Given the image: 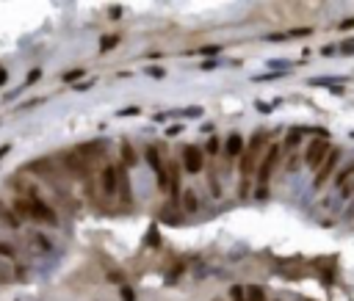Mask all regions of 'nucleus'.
Segmentation results:
<instances>
[{
    "label": "nucleus",
    "mask_w": 354,
    "mask_h": 301,
    "mask_svg": "<svg viewBox=\"0 0 354 301\" xmlns=\"http://www.w3.org/2000/svg\"><path fill=\"white\" fill-rule=\"evenodd\" d=\"M3 80H6V72H3V70H0V83H3Z\"/></svg>",
    "instance_id": "2f4dec72"
},
{
    "label": "nucleus",
    "mask_w": 354,
    "mask_h": 301,
    "mask_svg": "<svg viewBox=\"0 0 354 301\" xmlns=\"http://www.w3.org/2000/svg\"><path fill=\"white\" fill-rule=\"evenodd\" d=\"M338 158H340V152H338V149H329V155L324 158V163L316 169V180H313V186H316V188H321L324 182L329 180V174L335 172V166H338Z\"/></svg>",
    "instance_id": "0eeeda50"
},
{
    "label": "nucleus",
    "mask_w": 354,
    "mask_h": 301,
    "mask_svg": "<svg viewBox=\"0 0 354 301\" xmlns=\"http://www.w3.org/2000/svg\"><path fill=\"white\" fill-rule=\"evenodd\" d=\"M183 207H186V213H194V210L200 207V202H196V194H194V191H186V194H183Z\"/></svg>",
    "instance_id": "4468645a"
},
{
    "label": "nucleus",
    "mask_w": 354,
    "mask_h": 301,
    "mask_svg": "<svg viewBox=\"0 0 354 301\" xmlns=\"http://www.w3.org/2000/svg\"><path fill=\"white\" fill-rule=\"evenodd\" d=\"M224 155H227V160L241 158V155H244V135H238V133L230 135L227 144H224Z\"/></svg>",
    "instance_id": "1a4fd4ad"
},
{
    "label": "nucleus",
    "mask_w": 354,
    "mask_h": 301,
    "mask_svg": "<svg viewBox=\"0 0 354 301\" xmlns=\"http://www.w3.org/2000/svg\"><path fill=\"white\" fill-rule=\"evenodd\" d=\"M269 141L266 138V133L260 130V133H255L252 135V141H249V147L244 149V155H241V196H247L249 194V180H252V172H255V166L260 163L263 158V144Z\"/></svg>",
    "instance_id": "f257e3e1"
},
{
    "label": "nucleus",
    "mask_w": 354,
    "mask_h": 301,
    "mask_svg": "<svg viewBox=\"0 0 354 301\" xmlns=\"http://www.w3.org/2000/svg\"><path fill=\"white\" fill-rule=\"evenodd\" d=\"M64 166L70 169L72 174H78V177H86V172H88L86 158H80L78 152H67V155H64Z\"/></svg>",
    "instance_id": "6e6552de"
},
{
    "label": "nucleus",
    "mask_w": 354,
    "mask_h": 301,
    "mask_svg": "<svg viewBox=\"0 0 354 301\" xmlns=\"http://www.w3.org/2000/svg\"><path fill=\"white\" fill-rule=\"evenodd\" d=\"M244 301H266V290L257 285H249L244 287Z\"/></svg>",
    "instance_id": "ddd939ff"
},
{
    "label": "nucleus",
    "mask_w": 354,
    "mask_h": 301,
    "mask_svg": "<svg viewBox=\"0 0 354 301\" xmlns=\"http://www.w3.org/2000/svg\"><path fill=\"white\" fill-rule=\"evenodd\" d=\"M31 221H39V224H47V227H56L58 224V216L56 210L50 207L45 199H31Z\"/></svg>",
    "instance_id": "7ed1b4c3"
},
{
    "label": "nucleus",
    "mask_w": 354,
    "mask_h": 301,
    "mask_svg": "<svg viewBox=\"0 0 354 301\" xmlns=\"http://www.w3.org/2000/svg\"><path fill=\"white\" fill-rule=\"evenodd\" d=\"M183 166H186V172L200 174L202 166H205V152H202L196 144H188V147H183Z\"/></svg>",
    "instance_id": "20e7f679"
},
{
    "label": "nucleus",
    "mask_w": 354,
    "mask_h": 301,
    "mask_svg": "<svg viewBox=\"0 0 354 301\" xmlns=\"http://www.w3.org/2000/svg\"><path fill=\"white\" fill-rule=\"evenodd\" d=\"M100 188H103V194L105 196H117V191H119V169L117 166H111V163H105L103 169H100Z\"/></svg>",
    "instance_id": "39448f33"
},
{
    "label": "nucleus",
    "mask_w": 354,
    "mask_h": 301,
    "mask_svg": "<svg viewBox=\"0 0 354 301\" xmlns=\"http://www.w3.org/2000/svg\"><path fill=\"white\" fill-rule=\"evenodd\" d=\"M230 296H233V301H244V287H233Z\"/></svg>",
    "instance_id": "aec40b11"
},
{
    "label": "nucleus",
    "mask_w": 354,
    "mask_h": 301,
    "mask_svg": "<svg viewBox=\"0 0 354 301\" xmlns=\"http://www.w3.org/2000/svg\"><path fill=\"white\" fill-rule=\"evenodd\" d=\"M351 188H354V186H351Z\"/></svg>",
    "instance_id": "473e14b6"
},
{
    "label": "nucleus",
    "mask_w": 354,
    "mask_h": 301,
    "mask_svg": "<svg viewBox=\"0 0 354 301\" xmlns=\"http://www.w3.org/2000/svg\"><path fill=\"white\" fill-rule=\"evenodd\" d=\"M277 163H280V147H277V144H269V149L263 152L260 163H257V182H260V191H257V196L266 194V186L271 182V174H274Z\"/></svg>",
    "instance_id": "f03ea898"
},
{
    "label": "nucleus",
    "mask_w": 354,
    "mask_h": 301,
    "mask_svg": "<svg viewBox=\"0 0 354 301\" xmlns=\"http://www.w3.org/2000/svg\"><path fill=\"white\" fill-rule=\"evenodd\" d=\"M83 72H86V70H72V72H67V75H64V80H70V83H72V80L83 78Z\"/></svg>",
    "instance_id": "6ab92c4d"
},
{
    "label": "nucleus",
    "mask_w": 354,
    "mask_h": 301,
    "mask_svg": "<svg viewBox=\"0 0 354 301\" xmlns=\"http://www.w3.org/2000/svg\"><path fill=\"white\" fill-rule=\"evenodd\" d=\"M36 243H39V249H50V241H47V238H42V235H36Z\"/></svg>",
    "instance_id": "5701e85b"
},
{
    "label": "nucleus",
    "mask_w": 354,
    "mask_h": 301,
    "mask_svg": "<svg viewBox=\"0 0 354 301\" xmlns=\"http://www.w3.org/2000/svg\"><path fill=\"white\" fill-rule=\"evenodd\" d=\"M39 75H42V72H39V70H33V72L28 75V80H25V86H31V83H36V80H39Z\"/></svg>",
    "instance_id": "4be33fe9"
},
{
    "label": "nucleus",
    "mask_w": 354,
    "mask_h": 301,
    "mask_svg": "<svg viewBox=\"0 0 354 301\" xmlns=\"http://www.w3.org/2000/svg\"><path fill=\"white\" fill-rule=\"evenodd\" d=\"M11 279H14V273L9 271V263H6V260H0V282H11Z\"/></svg>",
    "instance_id": "dca6fc26"
},
{
    "label": "nucleus",
    "mask_w": 354,
    "mask_h": 301,
    "mask_svg": "<svg viewBox=\"0 0 354 301\" xmlns=\"http://www.w3.org/2000/svg\"><path fill=\"white\" fill-rule=\"evenodd\" d=\"M340 28H343V31H351V28H354V19H343V22H340Z\"/></svg>",
    "instance_id": "a878e982"
},
{
    "label": "nucleus",
    "mask_w": 354,
    "mask_h": 301,
    "mask_svg": "<svg viewBox=\"0 0 354 301\" xmlns=\"http://www.w3.org/2000/svg\"><path fill=\"white\" fill-rule=\"evenodd\" d=\"M202 70L210 72V70H216V64H213V61H205V64H202Z\"/></svg>",
    "instance_id": "c756f323"
},
{
    "label": "nucleus",
    "mask_w": 354,
    "mask_h": 301,
    "mask_svg": "<svg viewBox=\"0 0 354 301\" xmlns=\"http://www.w3.org/2000/svg\"><path fill=\"white\" fill-rule=\"evenodd\" d=\"M9 149H11V147H9V144H6V147H0V160H3V158H6V155H9Z\"/></svg>",
    "instance_id": "7c9ffc66"
},
{
    "label": "nucleus",
    "mask_w": 354,
    "mask_h": 301,
    "mask_svg": "<svg viewBox=\"0 0 354 301\" xmlns=\"http://www.w3.org/2000/svg\"><path fill=\"white\" fill-rule=\"evenodd\" d=\"M117 44H119V36H103V42H100V50L108 53V50H114Z\"/></svg>",
    "instance_id": "2eb2a0df"
},
{
    "label": "nucleus",
    "mask_w": 354,
    "mask_h": 301,
    "mask_svg": "<svg viewBox=\"0 0 354 301\" xmlns=\"http://www.w3.org/2000/svg\"><path fill=\"white\" fill-rule=\"evenodd\" d=\"M202 56H216V53H219V47H216V44H208V47H202Z\"/></svg>",
    "instance_id": "412c9836"
},
{
    "label": "nucleus",
    "mask_w": 354,
    "mask_h": 301,
    "mask_svg": "<svg viewBox=\"0 0 354 301\" xmlns=\"http://www.w3.org/2000/svg\"><path fill=\"white\" fill-rule=\"evenodd\" d=\"M136 160H139V158H136V149L130 147V141H122V166H136Z\"/></svg>",
    "instance_id": "9b49d317"
},
{
    "label": "nucleus",
    "mask_w": 354,
    "mask_h": 301,
    "mask_svg": "<svg viewBox=\"0 0 354 301\" xmlns=\"http://www.w3.org/2000/svg\"><path fill=\"white\" fill-rule=\"evenodd\" d=\"M147 75H152V78H163V70H161V66H149Z\"/></svg>",
    "instance_id": "b1692460"
},
{
    "label": "nucleus",
    "mask_w": 354,
    "mask_h": 301,
    "mask_svg": "<svg viewBox=\"0 0 354 301\" xmlns=\"http://www.w3.org/2000/svg\"><path fill=\"white\" fill-rule=\"evenodd\" d=\"M349 180H354V163H351L349 169H346V172H340V174H338V188L343 191V194H349V191H351Z\"/></svg>",
    "instance_id": "f8f14e48"
},
{
    "label": "nucleus",
    "mask_w": 354,
    "mask_h": 301,
    "mask_svg": "<svg viewBox=\"0 0 354 301\" xmlns=\"http://www.w3.org/2000/svg\"><path fill=\"white\" fill-rule=\"evenodd\" d=\"M144 155H147V163L155 169V174H158V177L166 174V169H163V160H161L158 149H155V147H147V152H144Z\"/></svg>",
    "instance_id": "9d476101"
},
{
    "label": "nucleus",
    "mask_w": 354,
    "mask_h": 301,
    "mask_svg": "<svg viewBox=\"0 0 354 301\" xmlns=\"http://www.w3.org/2000/svg\"><path fill=\"white\" fill-rule=\"evenodd\" d=\"M329 149H332V147L326 144V138H316V141H313L310 147H307V152H304V163H307L310 169H318V166L324 163V158L329 155Z\"/></svg>",
    "instance_id": "423d86ee"
},
{
    "label": "nucleus",
    "mask_w": 354,
    "mask_h": 301,
    "mask_svg": "<svg viewBox=\"0 0 354 301\" xmlns=\"http://www.w3.org/2000/svg\"><path fill=\"white\" fill-rule=\"evenodd\" d=\"M0 254H3V257H14V246H11V243H0Z\"/></svg>",
    "instance_id": "a211bd4d"
},
{
    "label": "nucleus",
    "mask_w": 354,
    "mask_h": 301,
    "mask_svg": "<svg viewBox=\"0 0 354 301\" xmlns=\"http://www.w3.org/2000/svg\"><path fill=\"white\" fill-rule=\"evenodd\" d=\"M136 113H139V108H125L119 116H136Z\"/></svg>",
    "instance_id": "bb28decb"
},
{
    "label": "nucleus",
    "mask_w": 354,
    "mask_h": 301,
    "mask_svg": "<svg viewBox=\"0 0 354 301\" xmlns=\"http://www.w3.org/2000/svg\"><path fill=\"white\" fill-rule=\"evenodd\" d=\"M186 116H191V119H196V116H202V108H188V111H183Z\"/></svg>",
    "instance_id": "393cba45"
},
{
    "label": "nucleus",
    "mask_w": 354,
    "mask_h": 301,
    "mask_svg": "<svg viewBox=\"0 0 354 301\" xmlns=\"http://www.w3.org/2000/svg\"><path fill=\"white\" fill-rule=\"evenodd\" d=\"M180 130H183L180 125H177V127H169V130H166V135H180Z\"/></svg>",
    "instance_id": "c85d7f7f"
},
{
    "label": "nucleus",
    "mask_w": 354,
    "mask_h": 301,
    "mask_svg": "<svg viewBox=\"0 0 354 301\" xmlns=\"http://www.w3.org/2000/svg\"><path fill=\"white\" fill-rule=\"evenodd\" d=\"M299 138H302V130H299V127H294V130H291V133H288V138H285V147H296V141Z\"/></svg>",
    "instance_id": "f3484780"
},
{
    "label": "nucleus",
    "mask_w": 354,
    "mask_h": 301,
    "mask_svg": "<svg viewBox=\"0 0 354 301\" xmlns=\"http://www.w3.org/2000/svg\"><path fill=\"white\" fill-rule=\"evenodd\" d=\"M343 53H346V56H351V53H354V42H346L343 44Z\"/></svg>",
    "instance_id": "cd10ccee"
}]
</instances>
